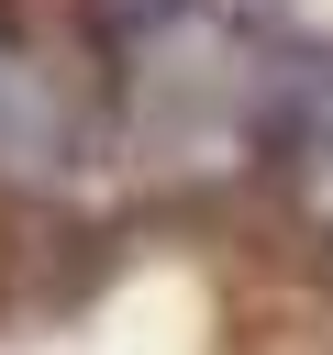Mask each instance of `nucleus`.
I'll return each instance as SVG.
<instances>
[{
	"label": "nucleus",
	"mask_w": 333,
	"mask_h": 355,
	"mask_svg": "<svg viewBox=\"0 0 333 355\" xmlns=\"http://www.w3.org/2000/svg\"><path fill=\"white\" fill-rule=\"evenodd\" d=\"M289 178H300V211H311V222L333 233V133H322V144H311V155H300Z\"/></svg>",
	"instance_id": "f257e3e1"
}]
</instances>
